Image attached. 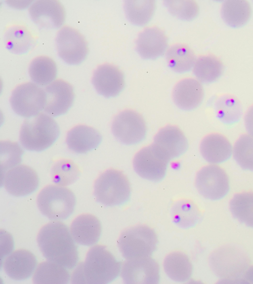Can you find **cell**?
<instances>
[{"label": "cell", "mask_w": 253, "mask_h": 284, "mask_svg": "<svg viewBox=\"0 0 253 284\" xmlns=\"http://www.w3.org/2000/svg\"><path fill=\"white\" fill-rule=\"evenodd\" d=\"M81 264L85 284L109 283L119 276L122 269V263L103 245L92 246Z\"/></svg>", "instance_id": "cell-3"}, {"label": "cell", "mask_w": 253, "mask_h": 284, "mask_svg": "<svg viewBox=\"0 0 253 284\" xmlns=\"http://www.w3.org/2000/svg\"><path fill=\"white\" fill-rule=\"evenodd\" d=\"M230 210L240 222L253 227V192H246L234 196L230 203Z\"/></svg>", "instance_id": "cell-33"}, {"label": "cell", "mask_w": 253, "mask_h": 284, "mask_svg": "<svg viewBox=\"0 0 253 284\" xmlns=\"http://www.w3.org/2000/svg\"><path fill=\"white\" fill-rule=\"evenodd\" d=\"M59 135L60 129L56 121L48 115L40 113L24 121L19 140L26 150L41 152L51 146Z\"/></svg>", "instance_id": "cell-2"}, {"label": "cell", "mask_w": 253, "mask_h": 284, "mask_svg": "<svg viewBox=\"0 0 253 284\" xmlns=\"http://www.w3.org/2000/svg\"><path fill=\"white\" fill-rule=\"evenodd\" d=\"M29 74L35 83L40 86H47L54 81L57 77L56 64L49 56H38L31 61Z\"/></svg>", "instance_id": "cell-28"}, {"label": "cell", "mask_w": 253, "mask_h": 284, "mask_svg": "<svg viewBox=\"0 0 253 284\" xmlns=\"http://www.w3.org/2000/svg\"><path fill=\"white\" fill-rule=\"evenodd\" d=\"M92 82L99 94L111 98L117 96L123 91L125 80L119 68L112 64H105L95 70Z\"/></svg>", "instance_id": "cell-17"}, {"label": "cell", "mask_w": 253, "mask_h": 284, "mask_svg": "<svg viewBox=\"0 0 253 284\" xmlns=\"http://www.w3.org/2000/svg\"><path fill=\"white\" fill-rule=\"evenodd\" d=\"M102 139V135L97 129L86 125H79L68 132L66 143L73 152L85 154L97 148Z\"/></svg>", "instance_id": "cell-22"}, {"label": "cell", "mask_w": 253, "mask_h": 284, "mask_svg": "<svg viewBox=\"0 0 253 284\" xmlns=\"http://www.w3.org/2000/svg\"><path fill=\"white\" fill-rule=\"evenodd\" d=\"M245 124L249 134L253 136V105L249 109L246 114Z\"/></svg>", "instance_id": "cell-39"}, {"label": "cell", "mask_w": 253, "mask_h": 284, "mask_svg": "<svg viewBox=\"0 0 253 284\" xmlns=\"http://www.w3.org/2000/svg\"><path fill=\"white\" fill-rule=\"evenodd\" d=\"M215 111L217 118L226 125L238 122L243 114L240 101L235 96L229 94L222 95L217 98Z\"/></svg>", "instance_id": "cell-31"}, {"label": "cell", "mask_w": 253, "mask_h": 284, "mask_svg": "<svg viewBox=\"0 0 253 284\" xmlns=\"http://www.w3.org/2000/svg\"><path fill=\"white\" fill-rule=\"evenodd\" d=\"M23 151L15 142L3 141L0 142L1 178L10 169L21 162Z\"/></svg>", "instance_id": "cell-37"}, {"label": "cell", "mask_w": 253, "mask_h": 284, "mask_svg": "<svg viewBox=\"0 0 253 284\" xmlns=\"http://www.w3.org/2000/svg\"><path fill=\"white\" fill-rule=\"evenodd\" d=\"M196 186L204 198L212 201L223 198L230 190L227 174L224 169L215 164L205 166L199 171Z\"/></svg>", "instance_id": "cell-9"}, {"label": "cell", "mask_w": 253, "mask_h": 284, "mask_svg": "<svg viewBox=\"0 0 253 284\" xmlns=\"http://www.w3.org/2000/svg\"><path fill=\"white\" fill-rule=\"evenodd\" d=\"M233 153L235 161L242 169L253 171V136L241 135L234 144Z\"/></svg>", "instance_id": "cell-36"}, {"label": "cell", "mask_w": 253, "mask_h": 284, "mask_svg": "<svg viewBox=\"0 0 253 284\" xmlns=\"http://www.w3.org/2000/svg\"><path fill=\"white\" fill-rule=\"evenodd\" d=\"M221 14L227 25L232 28H239L248 22L252 16V9L247 0H228L223 3Z\"/></svg>", "instance_id": "cell-25"}, {"label": "cell", "mask_w": 253, "mask_h": 284, "mask_svg": "<svg viewBox=\"0 0 253 284\" xmlns=\"http://www.w3.org/2000/svg\"><path fill=\"white\" fill-rule=\"evenodd\" d=\"M172 215L174 222L184 228L195 225L201 216L197 207L192 202L186 200L175 203L172 209Z\"/></svg>", "instance_id": "cell-34"}, {"label": "cell", "mask_w": 253, "mask_h": 284, "mask_svg": "<svg viewBox=\"0 0 253 284\" xmlns=\"http://www.w3.org/2000/svg\"><path fill=\"white\" fill-rule=\"evenodd\" d=\"M56 43L59 56L68 64H81L89 52L85 38L78 30L70 26H64L58 31Z\"/></svg>", "instance_id": "cell-8"}, {"label": "cell", "mask_w": 253, "mask_h": 284, "mask_svg": "<svg viewBox=\"0 0 253 284\" xmlns=\"http://www.w3.org/2000/svg\"><path fill=\"white\" fill-rule=\"evenodd\" d=\"M112 132L122 143L132 145L142 142L147 134V126L143 118L132 110L120 113L113 120Z\"/></svg>", "instance_id": "cell-10"}, {"label": "cell", "mask_w": 253, "mask_h": 284, "mask_svg": "<svg viewBox=\"0 0 253 284\" xmlns=\"http://www.w3.org/2000/svg\"><path fill=\"white\" fill-rule=\"evenodd\" d=\"M164 270L174 281L184 282L189 280L193 273V265L185 254L174 252L167 255L164 262Z\"/></svg>", "instance_id": "cell-27"}, {"label": "cell", "mask_w": 253, "mask_h": 284, "mask_svg": "<svg viewBox=\"0 0 253 284\" xmlns=\"http://www.w3.org/2000/svg\"><path fill=\"white\" fill-rule=\"evenodd\" d=\"M121 276L126 284H158L160 267L150 257L128 260L122 266Z\"/></svg>", "instance_id": "cell-13"}, {"label": "cell", "mask_w": 253, "mask_h": 284, "mask_svg": "<svg viewBox=\"0 0 253 284\" xmlns=\"http://www.w3.org/2000/svg\"><path fill=\"white\" fill-rule=\"evenodd\" d=\"M29 13L36 24L46 29L59 28L66 19L65 8L57 0H37L29 7Z\"/></svg>", "instance_id": "cell-15"}, {"label": "cell", "mask_w": 253, "mask_h": 284, "mask_svg": "<svg viewBox=\"0 0 253 284\" xmlns=\"http://www.w3.org/2000/svg\"><path fill=\"white\" fill-rule=\"evenodd\" d=\"M94 195L100 203L109 206L124 204L131 195L130 182L121 171L109 169L95 180Z\"/></svg>", "instance_id": "cell-5"}, {"label": "cell", "mask_w": 253, "mask_h": 284, "mask_svg": "<svg viewBox=\"0 0 253 284\" xmlns=\"http://www.w3.org/2000/svg\"><path fill=\"white\" fill-rule=\"evenodd\" d=\"M2 179V182L6 191L16 197L33 193L38 189L40 182L37 172L25 164H19L10 169L1 180Z\"/></svg>", "instance_id": "cell-12"}, {"label": "cell", "mask_w": 253, "mask_h": 284, "mask_svg": "<svg viewBox=\"0 0 253 284\" xmlns=\"http://www.w3.org/2000/svg\"><path fill=\"white\" fill-rule=\"evenodd\" d=\"M168 45V39L165 33L158 27L144 29L136 41V50L143 58L154 59L162 55Z\"/></svg>", "instance_id": "cell-20"}, {"label": "cell", "mask_w": 253, "mask_h": 284, "mask_svg": "<svg viewBox=\"0 0 253 284\" xmlns=\"http://www.w3.org/2000/svg\"><path fill=\"white\" fill-rule=\"evenodd\" d=\"M169 162L152 145L142 148L136 153L133 165L139 176L156 182L164 178Z\"/></svg>", "instance_id": "cell-11"}, {"label": "cell", "mask_w": 253, "mask_h": 284, "mask_svg": "<svg viewBox=\"0 0 253 284\" xmlns=\"http://www.w3.org/2000/svg\"><path fill=\"white\" fill-rule=\"evenodd\" d=\"M46 101L45 90L38 84L28 82L18 85L10 99L11 108L23 118L34 117L44 110Z\"/></svg>", "instance_id": "cell-7"}, {"label": "cell", "mask_w": 253, "mask_h": 284, "mask_svg": "<svg viewBox=\"0 0 253 284\" xmlns=\"http://www.w3.org/2000/svg\"><path fill=\"white\" fill-rule=\"evenodd\" d=\"M118 244L122 256L126 259L148 257L157 249L158 238L153 229L147 226L139 225L122 232Z\"/></svg>", "instance_id": "cell-6"}, {"label": "cell", "mask_w": 253, "mask_h": 284, "mask_svg": "<svg viewBox=\"0 0 253 284\" xmlns=\"http://www.w3.org/2000/svg\"><path fill=\"white\" fill-rule=\"evenodd\" d=\"M37 202L44 216L51 220L61 221L73 213L77 200L69 188L55 184L44 187L39 193Z\"/></svg>", "instance_id": "cell-4"}, {"label": "cell", "mask_w": 253, "mask_h": 284, "mask_svg": "<svg viewBox=\"0 0 253 284\" xmlns=\"http://www.w3.org/2000/svg\"><path fill=\"white\" fill-rule=\"evenodd\" d=\"M173 98L179 108L185 111L193 110L202 104L204 98V89L198 80L185 79L175 86Z\"/></svg>", "instance_id": "cell-21"}, {"label": "cell", "mask_w": 253, "mask_h": 284, "mask_svg": "<svg viewBox=\"0 0 253 284\" xmlns=\"http://www.w3.org/2000/svg\"><path fill=\"white\" fill-rule=\"evenodd\" d=\"M224 71V66L218 58L211 56H203L198 58L194 66L193 72L200 82L205 83L213 82L219 79Z\"/></svg>", "instance_id": "cell-29"}, {"label": "cell", "mask_w": 253, "mask_h": 284, "mask_svg": "<svg viewBox=\"0 0 253 284\" xmlns=\"http://www.w3.org/2000/svg\"><path fill=\"white\" fill-rule=\"evenodd\" d=\"M46 101L44 111L52 117L65 114L71 108L75 94L73 87L67 81L55 80L45 88Z\"/></svg>", "instance_id": "cell-14"}, {"label": "cell", "mask_w": 253, "mask_h": 284, "mask_svg": "<svg viewBox=\"0 0 253 284\" xmlns=\"http://www.w3.org/2000/svg\"><path fill=\"white\" fill-rule=\"evenodd\" d=\"M166 59L169 67L180 73L190 71L196 62L193 51L189 47L182 44L169 48L166 54Z\"/></svg>", "instance_id": "cell-32"}, {"label": "cell", "mask_w": 253, "mask_h": 284, "mask_svg": "<svg viewBox=\"0 0 253 284\" xmlns=\"http://www.w3.org/2000/svg\"><path fill=\"white\" fill-rule=\"evenodd\" d=\"M70 231L77 244L84 246H93L99 241L102 225L99 219L90 213L82 214L72 221Z\"/></svg>", "instance_id": "cell-19"}, {"label": "cell", "mask_w": 253, "mask_h": 284, "mask_svg": "<svg viewBox=\"0 0 253 284\" xmlns=\"http://www.w3.org/2000/svg\"><path fill=\"white\" fill-rule=\"evenodd\" d=\"M155 9L156 2L154 0H128L125 3L126 16L136 26L147 24L152 19Z\"/></svg>", "instance_id": "cell-30"}, {"label": "cell", "mask_w": 253, "mask_h": 284, "mask_svg": "<svg viewBox=\"0 0 253 284\" xmlns=\"http://www.w3.org/2000/svg\"><path fill=\"white\" fill-rule=\"evenodd\" d=\"M152 145L169 161L181 156L188 147V140L183 132L172 125L161 129Z\"/></svg>", "instance_id": "cell-16"}, {"label": "cell", "mask_w": 253, "mask_h": 284, "mask_svg": "<svg viewBox=\"0 0 253 284\" xmlns=\"http://www.w3.org/2000/svg\"><path fill=\"white\" fill-rule=\"evenodd\" d=\"M43 256L48 261L68 269L75 268L79 261L78 248L70 229L63 222L52 221L44 225L37 236Z\"/></svg>", "instance_id": "cell-1"}, {"label": "cell", "mask_w": 253, "mask_h": 284, "mask_svg": "<svg viewBox=\"0 0 253 284\" xmlns=\"http://www.w3.org/2000/svg\"><path fill=\"white\" fill-rule=\"evenodd\" d=\"M200 150L203 158L213 164L227 161L233 153L229 140L219 133H212L204 137L201 142Z\"/></svg>", "instance_id": "cell-23"}, {"label": "cell", "mask_w": 253, "mask_h": 284, "mask_svg": "<svg viewBox=\"0 0 253 284\" xmlns=\"http://www.w3.org/2000/svg\"><path fill=\"white\" fill-rule=\"evenodd\" d=\"M80 170L78 166L69 159L57 161L52 167L51 176L53 182L60 186H67L74 183L78 178Z\"/></svg>", "instance_id": "cell-35"}, {"label": "cell", "mask_w": 253, "mask_h": 284, "mask_svg": "<svg viewBox=\"0 0 253 284\" xmlns=\"http://www.w3.org/2000/svg\"><path fill=\"white\" fill-rule=\"evenodd\" d=\"M164 2L169 12L181 20H193L199 13V6L194 0H167Z\"/></svg>", "instance_id": "cell-38"}, {"label": "cell", "mask_w": 253, "mask_h": 284, "mask_svg": "<svg viewBox=\"0 0 253 284\" xmlns=\"http://www.w3.org/2000/svg\"><path fill=\"white\" fill-rule=\"evenodd\" d=\"M245 277L247 281L251 283H253V266L248 270Z\"/></svg>", "instance_id": "cell-40"}, {"label": "cell", "mask_w": 253, "mask_h": 284, "mask_svg": "<svg viewBox=\"0 0 253 284\" xmlns=\"http://www.w3.org/2000/svg\"><path fill=\"white\" fill-rule=\"evenodd\" d=\"M4 43L11 52L23 54L30 51L35 45L36 39L27 28L20 25L9 27L4 35Z\"/></svg>", "instance_id": "cell-24"}, {"label": "cell", "mask_w": 253, "mask_h": 284, "mask_svg": "<svg viewBox=\"0 0 253 284\" xmlns=\"http://www.w3.org/2000/svg\"><path fill=\"white\" fill-rule=\"evenodd\" d=\"M37 264V259L32 252L26 249H18L5 257L3 268L10 278L21 281L30 277L34 273Z\"/></svg>", "instance_id": "cell-18"}, {"label": "cell", "mask_w": 253, "mask_h": 284, "mask_svg": "<svg viewBox=\"0 0 253 284\" xmlns=\"http://www.w3.org/2000/svg\"><path fill=\"white\" fill-rule=\"evenodd\" d=\"M71 277L66 268L48 260L37 266L33 274V281L38 284H63L68 283Z\"/></svg>", "instance_id": "cell-26"}]
</instances>
